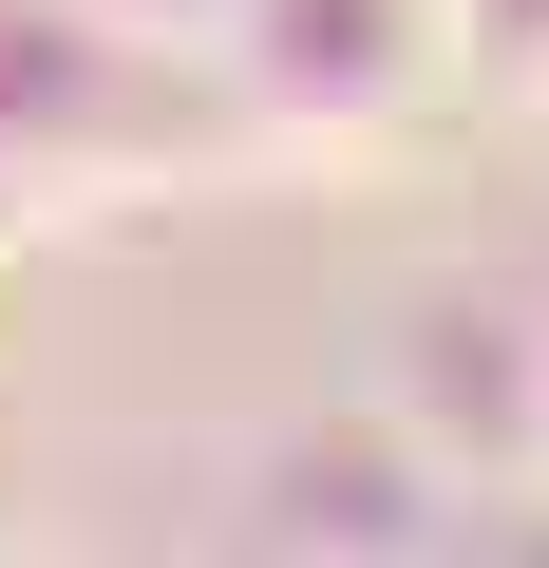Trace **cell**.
Listing matches in <instances>:
<instances>
[{
	"label": "cell",
	"mask_w": 549,
	"mask_h": 568,
	"mask_svg": "<svg viewBox=\"0 0 549 568\" xmlns=\"http://www.w3.org/2000/svg\"><path fill=\"white\" fill-rule=\"evenodd\" d=\"M398 342H417V379H398V436H417L436 474H530V455H549V342H511L474 284H436Z\"/></svg>",
	"instance_id": "obj_1"
},
{
	"label": "cell",
	"mask_w": 549,
	"mask_h": 568,
	"mask_svg": "<svg viewBox=\"0 0 549 568\" xmlns=\"http://www.w3.org/2000/svg\"><path fill=\"white\" fill-rule=\"evenodd\" d=\"M398 20H417V0H265V114H304V133L398 114L417 58H360V39H398Z\"/></svg>",
	"instance_id": "obj_2"
}]
</instances>
